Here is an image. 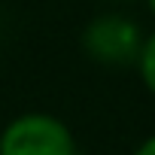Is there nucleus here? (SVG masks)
Returning <instances> with one entry per match:
<instances>
[{
	"label": "nucleus",
	"instance_id": "1",
	"mask_svg": "<svg viewBox=\"0 0 155 155\" xmlns=\"http://www.w3.org/2000/svg\"><path fill=\"white\" fill-rule=\"evenodd\" d=\"M0 155H76L70 128L49 113H25L0 134Z\"/></svg>",
	"mask_w": 155,
	"mask_h": 155
},
{
	"label": "nucleus",
	"instance_id": "2",
	"mask_svg": "<svg viewBox=\"0 0 155 155\" xmlns=\"http://www.w3.org/2000/svg\"><path fill=\"white\" fill-rule=\"evenodd\" d=\"M82 49L97 64L125 67V64L140 61L143 37H140V28L131 18H125V15H101L85 28Z\"/></svg>",
	"mask_w": 155,
	"mask_h": 155
},
{
	"label": "nucleus",
	"instance_id": "3",
	"mask_svg": "<svg viewBox=\"0 0 155 155\" xmlns=\"http://www.w3.org/2000/svg\"><path fill=\"white\" fill-rule=\"evenodd\" d=\"M137 67H140V76H143L146 88L155 94V31H152V34L143 40V52H140Z\"/></svg>",
	"mask_w": 155,
	"mask_h": 155
},
{
	"label": "nucleus",
	"instance_id": "4",
	"mask_svg": "<svg viewBox=\"0 0 155 155\" xmlns=\"http://www.w3.org/2000/svg\"><path fill=\"white\" fill-rule=\"evenodd\" d=\"M134 155H155V134L149 137V140H143L140 146H137V152Z\"/></svg>",
	"mask_w": 155,
	"mask_h": 155
},
{
	"label": "nucleus",
	"instance_id": "5",
	"mask_svg": "<svg viewBox=\"0 0 155 155\" xmlns=\"http://www.w3.org/2000/svg\"><path fill=\"white\" fill-rule=\"evenodd\" d=\"M149 9H152V15H155V0H149Z\"/></svg>",
	"mask_w": 155,
	"mask_h": 155
}]
</instances>
